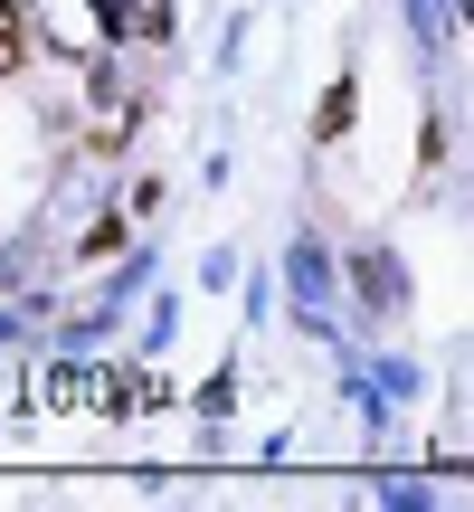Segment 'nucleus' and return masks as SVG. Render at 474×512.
Here are the masks:
<instances>
[{"label": "nucleus", "instance_id": "obj_1", "mask_svg": "<svg viewBox=\"0 0 474 512\" xmlns=\"http://www.w3.org/2000/svg\"><path fill=\"white\" fill-rule=\"evenodd\" d=\"M19 67H29V10L0 0V76H19Z\"/></svg>", "mask_w": 474, "mask_h": 512}, {"label": "nucleus", "instance_id": "obj_2", "mask_svg": "<svg viewBox=\"0 0 474 512\" xmlns=\"http://www.w3.org/2000/svg\"><path fill=\"white\" fill-rule=\"evenodd\" d=\"M124 29H133V38H162L171 10H162V0H124Z\"/></svg>", "mask_w": 474, "mask_h": 512}]
</instances>
